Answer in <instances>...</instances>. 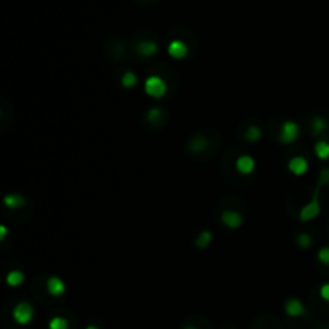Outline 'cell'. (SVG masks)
<instances>
[{
  "mask_svg": "<svg viewBox=\"0 0 329 329\" xmlns=\"http://www.w3.org/2000/svg\"><path fill=\"white\" fill-rule=\"evenodd\" d=\"M316 260L320 262L321 265L329 267V246H324L316 252Z\"/></svg>",
  "mask_w": 329,
  "mask_h": 329,
  "instance_id": "cell-22",
  "label": "cell"
},
{
  "mask_svg": "<svg viewBox=\"0 0 329 329\" xmlns=\"http://www.w3.org/2000/svg\"><path fill=\"white\" fill-rule=\"evenodd\" d=\"M85 329H100V327H98V326H95V324H90V326H87Z\"/></svg>",
  "mask_w": 329,
  "mask_h": 329,
  "instance_id": "cell-27",
  "label": "cell"
},
{
  "mask_svg": "<svg viewBox=\"0 0 329 329\" xmlns=\"http://www.w3.org/2000/svg\"><path fill=\"white\" fill-rule=\"evenodd\" d=\"M220 222L228 230H239L244 225V215L235 209H225L220 214Z\"/></svg>",
  "mask_w": 329,
  "mask_h": 329,
  "instance_id": "cell-5",
  "label": "cell"
},
{
  "mask_svg": "<svg viewBox=\"0 0 329 329\" xmlns=\"http://www.w3.org/2000/svg\"><path fill=\"white\" fill-rule=\"evenodd\" d=\"M164 119V111L161 108L158 106H153L148 109V113H146V120L149 124H159V120Z\"/></svg>",
  "mask_w": 329,
  "mask_h": 329,
  "instance_id": "cell-19",
  "label": "cell"
},
{
  "mask_svg": "<svg viewBox=\"0 0 329 329\" xmlns=\"http://www.w3.org/2000/svg\"><path fill=\"white\" fill-rule=\"evenodd\" d=\"M7 235H8V228L5 225H2L0 226V241H5Z\"/></svg>",
  "mask_w": 329,
  "mask_h": 329,
  "instance_id": "cell-25",
  "label": "cell"
},
{
  "mask_svg": "<svg viewBox=\"0 0 329 329\" xmlns=\"http://www.w3.org/2000/svg\"><path fill=\"white\" fill-rule=\"evenodd\" d=\"M262 129L259 125H250L247 127V130L244 132V138L249 143H257V141L262 140Z\"/></svg>",
  "mask_w": 329,
  "mask_h": 329,
  "instance_id": "cell-18",
  "label": "cell"
},
{
  "mask_svg": "<svg viewBox=\"0 0 329 329\" xmlns=\"http://www.w3.org/2000/svg\"><path fill=\"white\" fill-rule=\"evenodd\" d=\"M143 90L148 96L159 100V98L166 96L167 93V84L159 75H149L143 82Z\"/></svg>",
  "mask_w": 329,
  "mask_h": 329,
  "instance_id": "cell-4",
  "label": "cell"
},
{
  "mask_svg": "<svg viewBox=\"0 0 329 329\" xmlns=\"http://www.w3.org/2000/svg\"><path fill=\"white\" fill-rule=\"evenodd\" d=\"M313 153L320 161H327L329 159V141L318 140L313 146Z\"/></svg>",
  "mask_w": 329,
  "mask_h": 329,
  "instance_id": "cell-16",
  "label": "cell"
},
{
  "mask_svg": "<svg viewBox=\"0 0 329 329\" xmlns=\"http://www.w3.org/2000/svg\"><path fill=\"white\" fill-rule=\"evenodd\" d=\"M12 316H13V321L19 326H28L34 321V316H36V310L34 307H32L29 302L23 300V302H18L15 307H13V312H12Z\"/></svg>",
  "mask_w": 329,
  "mask_h": 329,
  "instance_id": "cell-2",
  "label": "cell"
},
{
  "mask_svg": "<svg viewBox=\"0 0 329 329\" xmlns=\"http://www.w3.org/2000/svg\"><path fill=\"white\" fill-rule=\"evenodd\" d=\"M48 329H69V321L64 316H53L48 321Z\"/></svg>",
  "mask_w": 329,
  "mask_h": 329,
  "instance_id": "cell-20",
  "label": "cell"
},
{
  "mask_svg": "<svg viewBox=\"0 0 329 329\" xmlns=\"http://www.w3.org/2000/svg\"><path fill=\"white\" fill-rule=\"evenodd\" d=\"M230 329H235V327H230Z\"/></svg>",
  "mask_w": 329,
  "mask_h": 329,
  "instance_id": "cell-28",
  "label": "cell"
},
{
  "mask_svg": "<svg viewBox=\"0 0 329 329\" xmlns=\"http://www.w3.org/2000/svg\"><path fill=\"white\" fill-rule=\"evenodd\" d=\"M316 183H321L323 186L329 183V167H324L320 170V175H318V182Z\"/></svg>",
  "mask_w": 329,
  "mask_h": 329,
  "instance_id": "cell-23",
  "label": "cell"
},
{
  "mask_svg": "<svg viewBox=\"0 0 329 329\" xmlns=\"http://www.w3.org/2000/svg\"><path fill=\"white\" fill-rule=\"evenodd\" d=\"M320 297L324 300V302H327L329 303V283H324V284H321L320 286Z\"/></svg>",
  "mask_w": 329,
  "mask_h": 329,
  "instance_id": "cell-24",
  "label": "cell"
},
{
  "mask_svg": "<svg viewBox=\"0 0 329 329\" xmlns=\"http://www.w3.org/2000/svg\"><path fill=\"white\" fill-rule=\"evenodd\" d=\"M295 244H297L300 249H309L313 246V238L309 233H300L297 236V239H295Z\"/></svg>",
  "mask_w": 329,
  "mask_h": 329,
  "instance_id": "cell-21",
  "label": "cell"
},
{
  "mask_svg": "<svg viewBox=\"0 0 329 329\" xmlns=\"http://www.w3.org/2000/svg\"><path fill=\"white\" fill-rule=\"evenodd\" d=\"M159 52V45L153 40H141L137 43V53L143 58H151Z\"/></svg>",
  "mask_w": 329,
  "mask_h": 329,
  "instance_id": "cell-12",
  "label": "cell"
},
{
  "mask_svg": "<svg viewBox=\"0 0 329 329\" xmlns=\"http://www.w3.org/2000/svg\"><path fill=\"white\" fill-rule=\"evenodd\" d=\"M182 329H201V327H197L196 324H185Z\"/></svg>",
  "mask_w": 329,
  "mask_h": 329,
  "instance_id": "cell-26",
  "label": "cell"
},
{
  "mask_svg": "<svg viewBox=\"0 0 329 329\" xmlns=\"http://www.w3.org/2000/svg\"><path fill=\"white\" fill-rule=\"evenodd\" d=\"M120 85L127 90L135 89V87L138 85V75L134 71H125L122 78H120Z\"/></svg>",
  "mask_w": 329,
  "mask_h": 329,
  "instance_id": "cell-17",
  "label": "cell"
},
{
  "mask_svg": "<svg viewBox=\"0 0 329 329\" xmlns=\"http://www.w3.org/2000/svg\"><path fill=\"white\" fill-rule=\"evenodd\" d=\"M284 313L291 318H300V316H305L307 309H305V305L300 299L289 297L286 302H284Z\"/></svg>",
  "mask_w": 329,
  "mask_h": 329,
  "instance_id": "cell-7",
  "label": "cell"
},
{
  "mask_svg": "<svg viewBox=\"0 0 329 329\" xmlns=\"http://www.w3.org/2000/svg\"><path fill=\"white\" fill-rule=\"evenodd\" d=\"M167 53H169V57L173 58V60H185L186 57H188V53H190V48L188 45L180 40V39H173L169 42V45H167Z\"/></svg>",
  "mask_w": 329,
  "mask_h": 329,
  "instance_id": "cell-6",
  "label": "cell"
},
{
  "mask_svg": "<svg viewBox=\"0 0 329 329\" xmlns=\"http://www.w3.org/2000/svg\"><path fill=\"white\" fill-rule=\"evenodd\" d=\"M24 280H26V275L21 270H12L7 275V284L10 288H19L21 284L24 283Z\"/></svg>",
  "mask_w": 329,
  "mask_h": 329,
  "instance_id": "cell-15",
  "label": "cell"
},
{
  "mask_svg": "<svg viewBox=\"0 0 329 329\" xmlns=\"http://www.w3.org/2000/svg\"><path fill=\"white\" fill-rule=\"evenodd\" d=\"M235 167L241 175H252L256 172L257 162L250 155H241V156H238V159L235 162Z\"/></svg>",
  "mask_w": 329,
  "mask_h": 329,
  "instance_id": "cell-8",
  "label": "cell"
},
{
  "mask_svg": "<svg viewBox=\"0 0 329 329\" xmlns=\"http://www.w3.org/2000/svg\"><path fill=\"white\" fill-rule=\"evenodd\" d=\"M321 188H323V185L321 183H316V188L313 191L312 201L307 203L300 209V212H299L300 222H312V220H315L318 215H320V212H321V203H320Z\"/></svg>",
  "mask_w": 329,
  "mask_h": 329,
  "instance_id": "cell-1",
  "label": "cell"
},
{
  "mask_svg": "<svg viewBox=\"0 0 329 329\" xmlns=\"http://www.w3.org/2000/svg\"><path fill=\"white\" fill-rule=\"evenodd\" d=\"M300 135V127L295 120L286 119L280 127V134H278V140L281 145H292L299 140Z\"/></svg>",
  "mask_w": 329,
  "mask_h": 329,
  "instance_id": "cell-3",
  "label": "cell"
},
{
  "mask_svg": "<svg viewBox=\"0 0 329 329\" xmlns=\"http://www.w3.org/2000/svg\"><path fill=\"white\" fill-rule=\"evenodd\" d=\"M212 241H214V235H212L211 230H201L199 235H197L194 239V246L197 249H206L212 244Z\"/></svg>",
  "mask_w": 329,
  "mask_h": 329,
  "instance_id": "cell-13",
  "label": "cell"
},
{
  "mask_svg": "<svg viewBox=\"0 0 329 329\" xmlns=\"http://www.w3.org/2000/svg\"><path fill=\"white\" fill-rule=\"evenodd\" d=\"M66 283L57 276V275H53L47 280V292L52 295V297H61V295L66 294Z\"/></svg>",
  "mask_w": 329,
  "mask_h": 329,
  "instance_id": "cell-10",
  "label": "cell"
},
{
  "mask_svg": "<svg viewBox=\"0 0 329 329\" xmlns=\"http://www.w3.org/2000/svg\"><path fill=\"white\" fill-rule=\"evenodd\" d=\"M329 129V120L323 116H315L312 120V135L318 137Z\"/></svg>",
  "mask_w": 329,
  "mask_h": 329,
  "instance_id": "cell-14",
  "label": "cell"
},
{
  "mask_svg": "<svg viewBox=\"0 0 329 329\" xmlns=\"http://www.w3.org/2000/svg\"><path fill=\"white\" fill-rule=\"evenodd\" d=\"M4 206L10 211H18V209H23L26 206V199L23 194H18V193H8L4 196Z\"/></svg>",
  "mask_w": 329,
  "mask_h": 329,
  "instance_id": "cell-11",
  "label": "cell"
},
{
  "mask_svg": "<svg viewBox=\"0 0 329 329\" xmlns=\"http://www.w3.org/2000/svg\"><path fill=\"white\" fill-rule=\"evenodd\" d=\"M288 170L295 175V177H303V175L309 172V161L303 156H294L288 162Z\"/></svg>",
  "mask_w": 329,
  "mask_h": 329,
  "instance_id": "cell-9",
  "label": "cell"
}]
</instances>
